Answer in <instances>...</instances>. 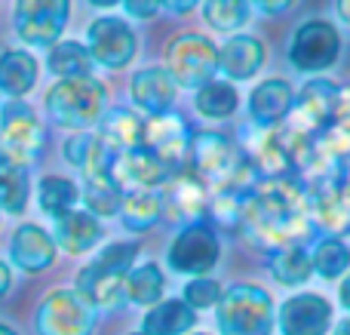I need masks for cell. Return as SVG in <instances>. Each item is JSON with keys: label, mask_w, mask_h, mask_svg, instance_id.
<instances>
[{"label": "cell", "mask_w": 350, "mask_h": 335, "mask_svg": "<svg viewBox=\"0 0 350 335\" xmlns=\"http://www.w3.org/2000/svg\"><path fill=\"white\" fill-rule=\"evenodd\" d=\"M308 188L292 176L261 178L243 194L240 228L252 243L277 246L292 243L308 225Z\"/></svg>", "instance_id": "1"}, {"label": "cell", "mask_w": 350, "mask_h": 335, "mask_svg": "<svg viewBox=\"0 0 350 335\" xmlns=\"http://www.w3.org/2000/svg\"><path fill=\"white\" fill-rule=\"evenodd\" d=\"M191 166L209 188H240L249 191L255 185V170L246 163L243 151L221 133H197L191 139Z\"/></svg>", "instance_id": "2"}, {"label": "cell", "mask_w": 350, "mask_h": 335, "mask_svg": "<svg viewBox=\"0 0 350 335\" xmlns=\"http://www.w3.org/2000/svg\"><path fill=\"white\" fill-rule=\"evenodd\" d=\"M139 256V243L117 240L108 243L83 271L77 274V293L92 308H117L123 302V283Z\"/></svg>", "instance_id": "3"}, {"label": "cell", "mask_w": 350, "mask_h": 335, "mask_svg": "<svg viewBox=\"0 0 350 335\" xmlns=\"http://www.w3.org/2000/svg\"><path fill=\"white\" fill-rule=\"evenodd\" d=\"M105 105H108V90L96 77L59 80L46 92V111L53 123H59L62 129H74V133L96 126L108 111Z\"/></svg>", "instance_id": "4"}, {"label": "cell", "mask_w": 350, "mask_h": 335, "mask_svg": "<svg viewBox=\"0 0 350 335\" xmlns=\"http://www.w3.org/2000/svg\"><path fill=\"white\" fill-rule=\"evenodd\" d=\"M215 320L221 335H271L277 320L273 299L261 286L237 283L221 293L215 305Z\"/></svg>", "instance_id": "5"}, {"label": "cell", "mask_w": 350, "mask_h": 335, "mask_svg": "<svg viewBox=\"0 0 350 335\" xmlns=\"http://www.w3.org/2000/svg\"><path fill=\"white\" fill-rule=\"evenodd\" d=\"M166 71L175 80V86L200 90L209 80H215L218 71V46L206 34L181 31L166 46Z\"/></svg>", "instance_id": "6"}, {"label": "cell", "mask_w": 350, "mask_h": 335, "mask_svg": "<svg viewBox=\"0 0 350 335\" xmlns=\"http://www.w3.org/2000/svg\"><path fill=\"white\" fill-rule=\"evenodd\" d=\"M43 126L37 120L34 108L18 98L0 105V160L28 170L43 151Z\"/></svg>", "instance_id": "7"}, {"label": "cell", "mask_w": 350, "mask_h": 335, "mask_svg": "<svg viewBox=\"0 0 350 335\" xmlns=\"http://www.w3.org/2000/svg\"><path fill=\"white\" fill-rule=\"evenodd\" d=\"M286 55L301 74L329 71L341 59V31L329 18H308L292 31Z\"/></svg>", "instance_id": "8"}, {"label": "cell", "mask_w": 350, "mask_h": 335, "mask_svg": "<svg viewBox=\"0 0 350 335\" xmlns=\"http://www.w3.org/2000/svg\"><path fill=\"white\" fill-rule=\"evenodd\" d=\"M71 18V0H16L12 28L28 46H55Z\"/></svg>", "instance_id": "9"}, {"label": "cell", "mask_w": 350, "mask_h": 335, "mask_svg": "<svg viewBox=\"0 0 350 335\" xmlns=\"http://www.w3.org/2000/svg\"><path fill=\"white\" fill-rule=\"evenodd\" d=\"M34 326L37 335H92L96 308L77 289H55L40 302Z\"/></svg>", "instance_id": "10"}, {"label": "cell", "mask_w": 350, "mask_h": 335, "mask_svg": "<svg viewBox=\"0 0 350 335\" xmlns=\"http://www.w3.org/2000/svg\"><path fill=\"white\" fill-rule=\"evenodd\" d=\"M347 105H350L347 86H338V83H332V80L317 77V80H310V83H304V90L295 96V108H292L286 123H292L295 129H301V133H308V135H317L323 126H329Z\"/></svg>", "instance_id": "11"}, {"label": "cell", "mask_w": 350, "mask_h": 335, "mask_svg": "<svg viewBox=\"0 0 350 335\" xmlns=\"http://www.w3.org/2000/svg\"><path fill=\"white\" fill-rule=\"evenodd\" d=\"M86 49H90L92 62L108 71H120L135 59L139 49V37H135L133 25L120 16H98L86 28Z\"/></svg>", "instance_id": "12"}, {"label": "cell", "mask_w": 350, "mask_h": 335, "mask_svg": "<svg viewBox=\"0 0 350 335\" xmlns=\"http://www.w3.org/2000/svg\"><path fill=\"white\" fill-rule=\"evenodd\" d=\"M218 256H221L218 234L206 222L185 225L175 234V240L170 243V252H166L170 268L175 274H187V277H206L218 265Z\"/></svg>", "instance_id": "13"}, {"label": "cell", "mask_w": 350, "mask_h": 335, "mask_svg": "<svg viewBox=\"0 0 350 335\" xmlns=\"http://www.w3.org/2000/svg\"><path fill=\"white\" fill-rule=\"evenodd\" d=\"M191 126L185 123V117L172 114H157L151 120H145V145L148 151H154L163 163H170L172 170H185V160L191 154Z\"/></svg>", "instance_id": "14"}, {"label": "cell", "mask_w": 350, "mask_h": 335, "mask_svg": "<svg viewBox=\"0 0 350 335\" xmlns=\"http://www.w3.org/2000/svg\"><path fill=\"white\" fill-rule=\"evenodd\" d=\"M332 305L317 293H298L280 305V332L283 335H329Z\"/></svg>", "instance_id": "15"}, {"label": "cell", "mask_w": 350, "mask_h": 335, "mask_svg": "<svg viewBox=\"0 0 350 335\" xmlns=\"http://www.w3.org/2000/svg\"><path fill=\"white\" fill-rule=\"evenodd\" d=\"M163 206L170 209V215L175 222H185V225H197L206 219L209 213V185L191 172L178 170L175 176L166 182V194H163Z\"/></svg>", "instance_id": "16"}, {"label": "cell", "mask_w": 350, "mask_h": 335, "mask_svg": "<svg viewBox=\"0 0 350 335\" xmlns=\"http://www.w3.org/2000/svg\"><path fill=\"white\" fill-rule=\"evenodd\" d=\"M308 219L329 237L350 234V206L338 191V178H317L308 185Z\"/></svg>", "instance_id": "17"}, {"label": "cell", "mask_w": 350, "mask_h": 335, "mask_svg": "<svg viewBox=\"0 0 350 335\" xmlns=\"http://www.w3.org/2000/svg\"><path fill=\"white\" fill-rule=\"evenodd\" d=\"M175 172L178 170H172L170 163H163L154 151H148V148H135V151L117 154L111 176H114V182L120 185V188L129 185L133 191H154V188H160V185L170 182Z\"/></svg>", "instance_id": "18"}, {"label": "cell", "mask_w": 350, "mask_h": 335, "mask_svg": "<svg viewBox=\"0 0 350 335\" xmlns=\"http://www.w3.org/2000/svg\"><path fill=\"white\" fill-rule=\"evenodd\" d=\"M295 108V90L286 77H267L249 96V117L255 126H280Z\"/></svg>", "instance_id": "19"}, {"label": "cell", "mask_w": 350, "mask_h": 335, "mask_svg": "<svg viewBox=\"0 0 350 335\" xmlns=\"http://www.w3.org/2000/svg\"><path fill=\"white\" fill-rule=\"evenodd\" d=\"M267 49L258 37L252 34H234L218 46V71L228 80H249L265 68Z\"/></svg>", "instance_id": "20"}, {"label": "cell", "mask_w": 350, "mask_h": 335, "mask_svg": "<svg viewBox=\"0 0 350 335\" xmlns=\"http://www.w3.org/2000/svg\"><path fill=\"white\" fill-rule=\"evenodd\" d=\"M175 92H178V86H175V80L170 77V71L166 68H142V71L133 74V80H129V96H133L135 108L148 111L151 117L157 114H166V111L175 105Z\"/></svg>", "instance_id": "21"}, {"label": "cell", "mask_w": 350, "mask_h": 335, "mask_svg": "<svg viewBox=\"0 0 350 335\" xmlns=\"http://www.w3.org/2000/svg\"><path fill=\"white\" fill-rule=\"evenodd\" d=\"M10 256L25 274H40L55 262V240L40 225H18L10 240Z\"/></svg>", "instance_id": "22"}, {"label": "cell", "mask_w": 350, "mask_h": 335, "mask_svg": "<svg viewBox=\"0 0 350 335\" xmlns=\"http://www.w3.org/2000/svg\"><path fill=\"white\" fill-rule=\"evenodd\" d=\"M62 151H65L68 163L77 166V170L83 172V178L111 176L114 160H117V154L92 133H74L71 139H65V148H62Z\"/></svg>", "instance_id": "23"}, {"label": "cell", "mask_w": 350, "mask_h": 335, "mask_svg": "<svg viewBox=\"0 0 350 335\" xmlns=\"http://www.w3.org/2000/svg\"><path fill=\"white\" fill-rule=\"evenodd\" d=\"M96 135L114 154H126L145 145V120L133 108H108L98 120Z\"/></svg>", "instance_id": "24"}, {"label": "cell", "mask_w": 350, "mask_h": 335, "mask_svg": "<svg viewBox=\"0 0 350 335\" xmlns=\"http://www.w3.org/2000/svg\"><path fill=\"white\" fill-rule=\"evenodd\" d=\"M102 225L92 213H83V209H71V213L59 215L53 225V240L55 246H62L71 256H83L92 246L102 240Z\"/></svg>", "instance_id": "25"}, {"label": "cell", "mask_w": 350, "mask_h": 335, "mask_svg": "<svg viewBox=\"0 0 350 335\" xmlns=\"http://www.w3.org/2000/svg\"><path fill=\"white\" fill-rule=\"evenodd\" d=\"M37 59L28 49H3L0 53V92L10 98H22L37 83Z\"/></svg>", "instance_id": "26"}, {"label": "cell", "mask_w": 350, "mask_h": 335, "mask_svg": "<svg viewBox=\"0 0 350 335\" xmlns=\"http://www.w3.org/2000/svg\"><path fill=\"white\" fill-rule=\"evenodd\" d=\"M267 268H271L273 280L283 283V286H301V283H308L310 274H314L310 252L304 250L298 240L271 250V256H267Z\"/></svg>", "instance_id": "27"}, {"label": "cell", "mask_w": 350, "mask_h": 335, "mask_svg": "<svg viewBox=\"0 0 350 335\" xmlns=\"http://www.w3.org/2000/svg\"><path fill=\"white\" fill-rule=\"evenodd\" d=\"M197 326V311L187 308L181 299L157 302L142 320V332L145 335H181Z\"/></svg>", "instance_id": "28"}, {"label": "cell", "mask_w": 350, "mask_h": 335, "mask_svg": "<svg viewBox=\"0 0 350 335\" xmlns=\"http://www.w3.org/2000/svg\"><path fill=\"white\" fill-rule=\"evenodd\" d=\"M46 68L55 74L59 80H74V77H92V62L90 49L77 40H59L55 46H49L46 55Z\"/></svg>", "instance_id": "29"}, {"label": "cell", "mask_w": 350, "mask_h": 335, "mask_svg": "<svg viewBox=\"0 0 350 335\" xmlns=\"http://www.w3.org/2000/svg\"><path fill=\"white\" fill-rule=\"evenodd\" d=\"M163 215V197L154 191H129L123 194L120 219L126 231H148L154 222Z\"/></svg>", "instance_id": "30"}, {"label": "cell", "mask_w": 350, "mask_h": 335, "mask_svg": "<svg viewBox=\"0 0 350 335\" xmlns=\"http://www.w3.org/2000/svg\"><path fill=\"white\" fill-rule=\"evenodd\" d=\"M166 289V277L163 271L154 262H145L139 268H133L126 274V283H123V295H126L133 305H157L160 295Z\"/></svg>", "instance_id": "31"}, {"label": "cell", "mask_w": 350, "mask_h": 335, "mask_svg": "<svg viewBox=\"0 0 350 335\" xmlns=\"http://www.w3.org/2000/svg\"><path fill=\"white\" fill-rule=\"evenodd\" d=\"M240 96H237L234 83L228 80H209L206 86H200L197 96H193V108L200 111L209 120H224V117H234Z\"/></svg>", "instance_id": "32"}, {"label": "cell", "mask_w": 350, "mask_h": 335, "mask_svg": "<svg viewBox=\"0 0 350 335\" xmlns=\"http://www.w3.org/2000/svg\"><path fill=\"white\" fill-rule=\"evenodd\" d=\"M77 200H80V188L65 176H43L40 185H37V203L53 219L71 213Z\"/></svg>", "instance_id": "33"}, {"label": "cell", "mask_w": 350, "mask_h": 335, "mask_svg": "<svg viewBox=\"0 0 350 335\" xmlns=\"http://www.w3.org/2000/svg\"><path fill=\"white\" fill-rule=\"evenodd\" d=\"M86 203V213L98 215H120L123 206V188L114 182V176H98V178H86L83 191H80Z\"/></svg>", "instance_id": "34"}, {"label": "cell", "mask_w": 350, "mask_h": 335, "mask_svg": "<svg viewBox=\"0 0 350 335\" xmlns=\"http://www.w3.org/2000/svg\"><path fill=\"white\" fill-rule=\"evenodd\" d=\"M310 265L323 280H338L350 271V246L338 237H323L310 252Z\"/></svg>", "instance_id": "35"}, {"label": "cell", "mask_w": 350, "mask_h": 335, "mask_svg": "<svg viewBox=\"0 0 350 335\" xmlns=\"http://www.w3.org/2000/svg\"><path fill=\"white\" fill-rule=\"evenodd\" d=\"M252 16V6L249 0H206L203 3V18L212 31H221V34H234Z\"/></svg>", "instance_id": "36"}, {"label": "cell", "mask_w": 350, "mask_h": 335, "mask_svg": "<svg viewBox=\"0 0 350 335\" xmlns=\"http://www.w3.org/2000/svg\"><path fill=\"white\" fill-rule=\"evenodd\" d=\"M28 197H31L28 170L0 160V209H6V213H22V209L28 206Z\"/></svg>", "instance_id": "37"}, {"label": "cell", "mask_w": 350, "mask_h": 335, "mask_svg": "<svg viewBox=\"0 0 350 335\" xmlns=\"http://www.w3.org/2000/svg\"><path fill=\"white\" fill-rule=\"evenodd\" d=\"M221 283L218 280H212L209 274L206 277H193V280H187V286H185V305L187 308H215L218 305V299H221Z\"/></svg>", "instance_id": "38"}, {"label": "cell", "mask_w": 350, "mask_h": 335, "mask_svg": "<svg viewBox=\"0 0 350 335\" xmlns=\"http://www.w3.org/2000/svg\"><path fill=\"white\" fill-rule=\"evenodd\" d=\"M123 10L133 18H154L163 10V3H160V0H123Z\"/></svg>", "instance_id": "39"}, {"label": "cell", "mask_w": 350, "mask_h": 335, "mask_svg": "<svg viewBox=\"0 0 350 335\" xmlns=\"http://www.w3.org/2000/svg\"><path fill=\"white\" fill-rule=\"evenodd\" d=\"M249 6L261 16H283L295 6V0H249Z\"/></svg>", "instance_id": "40"}, {"label": "cell", "mask_w": 350, "mask_h": 335, "mask_svg": "<svg viewBox=\"0 0 350 335\" xmlns=\"http://www.w3.org/2000/svg\"><path fill=\"white\" fill-rule=\"evenodd\" d=\"M160 3H163V10L175 12V16H187L191 10L200 6V0H160Z\"/></svg>", "instance_id": "41"}, {"label": "cell", "mask_w": 350, "mask_h": 335, "mask_svg": "<svg viewBox=\"0 0 350 335\" xmlns=\"http://www.w3.org/2000/svg\"><path fill=\"white\" fill-rule=\"evenodd\" d=\"M10 286H12V274H10V268L0 262V299L10 293Z\"/></svg>", "instance_id": "42"}, {"label": "cell", "mask_w": 350, "mask_h": 335, "mask_svg": "<svg viewBox=\"0 0 350 335\" xmlns=\"http://www.w3.org/2000/svg\"><path fill=\"white\" fill-rule=\"evenodd\" d=\"M338 191H341V197H345V203L350 206V166L338 176Z\"/></svg>", "instance_id": "43"}, {"label": "cell", "mask_w": 350, "mask_h": 335, "mask_svg": "<svg viewBox=\"0 0 350 335\" xmlns=\"http://www.w3.org/2000/svg\"><path fill=\"white\" fill-rule=\"evenodd\" d=\"M338 299H341V305L350 311V271L345 274V280H341V289H338Z\"/></svg>", "instance_id": "44"}, {"label": "cell", "mask_w": 350, "mask_h": 335, "mask_svg": "<svg viewBox=\"0 0 350 335\" xmlns=\"http://www.w3.org/2000/svg\"><path fill=\"white\" fill-rule=\"evenodd\" d=\"M335 12H338V18L350 28V0H335Z\"/></svg>", "instance_id": "45"}, {"label": "cell", "mask_w": 350, "mask_h": 335, "mask_svg": "<svg viewBox=\"0 0 350 335\" xmlns=\"http://www.w3.org/2000/svg\"><path fill=\"white\" fill-rule=\"evenodd\" d=\"M92 6H98V10H111V6H117L120 0H90Z\"/></svg>", "instance_id": "46"}, {"label": "cell", "mask_w": 350, "mask_h": 335, "mask_svg": "<svg viewBox=\"0 0 350 335\" xmlns=\"http://www.w3.org/2000/svg\"><path fill=\"white\" fill-rule=\"evenodd\" d=\"M332 335H350V317L347 320H341L338 326H335V332Z\"/></svg>", "instance_id": "47"}, {"label": "cell", "mask_w": 350, "mask_h": 335, "mask_svg": "<svg viewBox=\"0 0 350 335\" xmlns=\"http://www.w3.org/2000/svg\"><path fill=\"white\" fill-rule=\"evenodd\" d=\"M0 335H16V330H10L6 323H0Z\"/></svg>", "instance_id": "48"}, {"label": "cell", "mask_w": 350, "mask_h": 335, "mask_svg": "<svg viewBox=\"0 0 350 335\" xmlns=\"http://www.w3.org/2000/svg\"><path fill=\"white\" fill-rule=\"evenodd\" d=\"M133 335H145V332H133Z\"/></svg>", "instance_id": "49"}, {"label": "cell", "mask_w": 350, "mask_h": 335, "mask_svg": "<svg viewBox=\"0 0 350 335\" xmlns=\"http://www.w3.org/2000/svg\"><path fill=\"white\" fill-rule=\"evenodd\" d=\"M193 335H206V332H193Z\"/></svg>", "instance_id": "50"}]
</instances>
